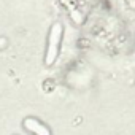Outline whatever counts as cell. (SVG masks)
Listing matches in <instances>:
<instances>
[{
    "mask_svg": "<svg viewBox=\"0 0 135 135\" xmlns=\"http://www.w3.org/2000/svg\"><path fill=\"white\" fill-rule=\"evenodd\" d=\"M24 126L30 130V132H33L35 135H49V129L48 127H45L41 122H38L37 119H26V122H24Z\"/></svg>",
    "mask_w": 135,
    "mask_h": 135,
    "instance_id": "obj_2",
    "label": "cell"
},
{
    "mask_svg": "<svg viewBox=\"0 0 135 135\" xmlns=\"http://www.w3.org/2000/svg\"><path fill=\"white\" fill-rule=\"evenodd\" d=\"M60 38H62V26L59 22H56V24H52V27L49 30V37H48V48H46V57H45L46 65L54 64V60L59 54Z\"/></svg>",
    "mask_w": 135,
    "mask_h": 135,
    "instance_id": "obj_1",
    "label": "cell"
},
{
    "mask_svg": "<svg viewBox=\"0 0 135 135\" xmlns=\"http://www.w3.org/2000/svg\"><path fill=\"white\" fill-rule=\"evenodd\" d=\"M5 45H7V41H5V40H3V38H0V48H3V46H5Z\"/></svg>",
    "mask_w": 135,
    "mask_h": 135,
    "instance_id": "obj_3",
    "label": "cell"
}]
</instances>
